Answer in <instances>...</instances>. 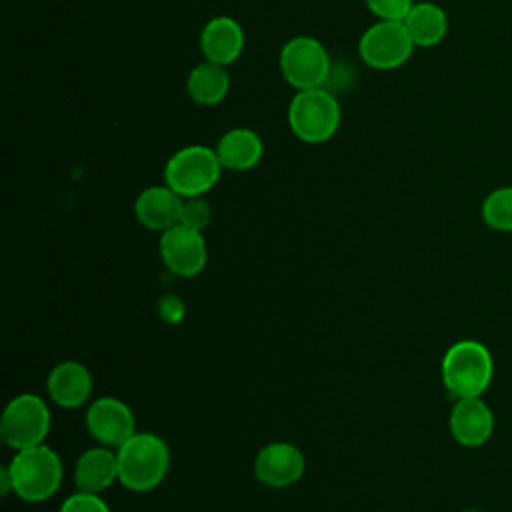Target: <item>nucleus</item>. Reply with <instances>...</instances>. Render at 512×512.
<instances>
[{
  "instance_id": "9b49d317",
  "label": "nucleus",
  "mask_w": 512,
  "mask_h": 512,
  "mask_svg": "<svg viewBox=\"0 0 512 512\" xmlns=\"http://www.w3.org/2000/svg\"><path fill=\"white\" fill-rule=\"evenodd\" d=\"M304 470L306 458L292 442H270L254 460V476L268 488H288L302 478Z\"/></svg>"
},
{
  "instance_id": "ddd939ff",
  "label": "nucleus",
  "mask_w": 512,
  "mask_h": 512,
  "mask_svg": "<svg viewBox=\"0 0 512 512\" xmlns=\"http://www.w3.org/2000/svg\"><path fill=\"white\" fill-rule=\"evenodd\" d=\"M182 202L184 198L176 194L168 184L148 186L138 194L134 202V214L144 228L162 234L180 224Z\"/></svg>"
},
{
  "instance_id": "39448f33",
  "label": "nucleus",
  "mask_w": 512,
  "mask_h": 512,
  "mask_svg": "<svg viewBox=\"0 0 512 512\" xmlns=\"http://www.w3.org/2000/svg\"><path fill=\"white\" fill-rule=\"evenodd\" d=\"M222 172L216 150L190 144L176 150L164 166V182L182 198L204 196L214 188Z\"/></svg>"
},
{
  "instance_id": "4468645a",
  "label": "nucleus",
  "mask_w": 512,
  "mask_h": 512,
  "mask_svg": "<svg viewBox=\"0 0 512 512\" xmlns=\"http://www.w3.org/2000/svg\"><path fill=\"white\" fill-rule=\"evenodd\" d=\"M46 390L56 406L68 410L80 408L92 394V374L76 360H62L50 370Z\"/></svg>"
},
{
  "instance_id": "5701e85b",
  "label": "nucleus",
  "mask_w": 512,
  "mask_h": 512,
  "mask_svg": "<svg viewBox=\"0 0 512 512\" xmlns=\"http://www.w3.org/2000/svg\"><path fill=\"white\" fill-rule=\"evenodd\" d=\"M58 512H110V508L100 498V494L78 490L64 500Z\"/></svg>"
},
{
  "instance_id": "7ed1b4c3",
  "label": "nucleus",
  "mask_w": 512,
  "mask_h": 512,
  "mask_svg": "<svg viewBox=\"0 0 512 512\" xmlns=\"http://www.w3.org/2000/svg\"><path fill=\"white\" fill-rule=\"evenodd\" d=\"M442 382L456 398L482 396L488 388L494 362L488 348L476 340H460L452 344L442 358Z\"/></svg>"
},
{
  "instance_id": "423d86ee",
  "label": "nucleus",
  "mask_w": 512,
  "mask_h": 512,
  "mask_svg": "<svg viewBox=\"0 0 512 512\" xmlns=\"http://www.w3.org/2000/svg\"><path fill=\"white\" fill-rule=\"evenodd\" d=\"M48 430L50 408L40 396L24 392L6 404L0 422V436L6 446L24 450L44 444Z\"/></svg>"
},
{
  "instance_id": "20e7f679",
  "label": "nucleus",
  "mask_w": 512,
  "mask_h": 512,
  "mask_svg": "<svg viewBox=\"0 0 512 512\" xmlns=\"http://www.w3.org/2000/svg\"><path fill=\"white\" fill-rule=\"evenodd\" d=\"M288 124L306 144L328 142L340 126V104L324 86L298 90L288 106Z\"/></svg>"
},
{
  "instance_id": "f03ea898",
  "label": "nucleus",
  "mask_w": 512,
  "mask_h": 512,
  "mask_svg": "<svg viewBox=\"0 0 512 512\" xmlns=\"http://www.w3.org/2000/svg\"><path fill=\"white\" fill-rule=\"evenodd\" d=\"M6 468L12 478L14 494L32 504L52 498L62 482L60 456L46 444L16 450Z\"/></svg>"
},
{
  "instance_id": "f3484780",
  "label": "nucleus",
  "mask_w": 512,
  "mask_h": 512,
  "mask_svg": "<svg viewBox=\"0 0 512 512\" xmlns=\"http://www.w3.org/2000/svg\"><path fill=\"white\" fill-rule=\"evenodd\" d=\"M222 168L244 172L254 168L264 154V144L260 136L250 128H230L218 140L214 148Z\"/></svg>"
},
{
  "instance_id": "6e6552de",
  "label": "nucleus",
  "mask_w": 512,
  "mask_h": 512,
  "mask_svg": "<svg viewBox=\"0 0 512 512\" xmlns=\"http://www.w3.org/2000/svg\"><path fill=\"white\" fill-rule=\"evenodd\" d=\"M414 42L404 26L396 20H378L358 42V52L364 64L376 70H394L406 64L414 52Z\"/></svg>"
},
{
  "instance_id": "412c9836",
  "label": "nucleus",
  "mask_w": 512,
  "mask_h": 512,
  "mask_svg": "<svg viewBox=\"0 0 512 512\" xmlns=\"http://www.w3.org/2000/svg\"><path fill=\"white\" fill-rule=\"evenodd\" d=\"M210 220H212V208H210V204L202 196L184 198L180 224L202 232L210 224Z\"/></svg>"
},
{
  "instance_id": "f8f14e48",
  "label": "nucleus",
  "mask_w": 512,
  "mask_h": 512,
  "mask_svg": "<svg viewBox=\"0 0 512 512\" xmlns=\"http://www.w3.org/2000/svg\"><path fill=\"white\" fill-rule=\"evenodd\" d=\"M452 438L468 448L482 446L494 430V416L480 396L458 398L448 420Z\"/></svg>"
},
{
  "instance_id": "6ab92c4d",
  "label": "nucleus",
  "mask_w": 512,
  "mask_h": 512,
  "mask_svg": "<svg viewBox=\"0 0 512 512\" xmlns=\"http://www.w3.org/2000/svg\"><path fill=\"white\" fill-rule=\"evenodd\" d=\"M230 88V74L226 66L214 62H202L194 66L186 80L188 96L200 106H214L222 102Z\"/></svg>"
},
{
  "instance_id": "1a4fd4ad",
  "label": "nucleus",
  "mask_w": 512,
  "mask_h": 512,
  "mask_svg": "<svg viewBox=\"0 0 512 512\" xmlns=\"http://www.w3.org/2000/svg\"><path fill=\"white\" fill-rule=\"evenodd\" d=\"M160 258L164 266L180 278L198 276L208 260V248L202 232L176 224L160 234Z\"/></svg>"
},
{
  "instance_id": "0eeeda50",
  "label": "nucleus",
  "mask_w": 512,
  "mask_h": 512,
  "mask_svg": "<svg viewBox=\"0 0 512 512\" xmlns=\"http://www.w3.org/2000/svg\"><path fill=\"white\" fill-rule=\"evenodd\" d=\"M280 72L296 90L322 88L330 74V58L320 40L296 36L280 50Z\"/></svg>"
},
{
  "instance_id": "dca6fc26",
  "label": "nucleus",
  "mask_w": 512,
  "mask_h": 512,
  "mask_svg": "<svg viewBox=\"0 0 512 512\" xmlns=\"http://www.w3.org/2000/svg\"><path fill=\"white\" fill-rule=\"evenodd\" d=\"M118 480V454L108 446H94L82 452L74 464V484L78 490L100 494Z\"/></svg>"
},
{
  "instance_id": "9d476101",
  "label": "nucleus",
  "mask_w": 512,
  "mask_h": 512,
  "mask_svg": "<svg viewBox=\"0 0 512 512\" xmlns=\"http://www.w3.org/2000/svg\"><path fill=\"white\" fill-rule=\"evenodd\" d=\"M86 428L102 446L118 450L136 434V420L126 402L112 396H102L88 406Z\"/></svg>"
},
{
  "instance_id": "aec40b11",
  "label": "nucleus",
  "mask_w": 512,
  "mask_h": 512,
  "mask_svg": "<svg viewBox=\"0 0 512 512\" xmlns=\"http://www.w3.org/2000/svg\"><path fill=\"white\" fill-rule=\"evenodd\" d=\"M484 222L500 232H512V186L492 190L482 202Z\"/></svg>"
},
{
  "instance_id": "4be33fe9",
  "label": "nucleus",
  "mask_w": 512,
  "mask_h": 512,
  "mask_svg": "<svg viewBox=\"0 0 512 512\" xmlns=\"http://www.w3.org/2000/svg\"><path fill=\"white\" fill-rule=\"evenodd\" d=\"M368 10L378 16V20L402 22L414 6V0H364Z\"/></svg>"
},
{
  "instance_id": "f257e3e1",
  "label": "nucleus",
  "mask_w": 512,
  "mask_h": 512,
  "mask_svg": "<svg viewBox=\"0 0 512 512\" xmlns=\"http://www.w3.org/2000/svg\"><path fill=\"white\" fill-rule=\"evenodd\" d=\"M118 482L132 492L154 490L168 474V444L152 432H136L118 450Z\"/></svg>"
},
{
  "instance_id": "a211bd4d",
  "label": "nucleus",
  "mask_w": 512,
  "mask_h": 512,
  "mask_svg": "<svg viewBox=\"0 0 512 512\" xmlns=\"http://www.w3.org/2000/svg\"><path fill=\"white\" fill-rule=\"evenodd\" d=\"M414 46L432 48L444 40L448 32V16L434 2H414L408 16L402 20Z\"/></svg>"
},
{
  "instance_id": "393cba45",
  "label": "nucleus",
  "mask_w": 512,
  "mask_h": 512,
  "mask_svg": "<svg viewBox=\"0 0 512 512\" xmlns=\"http://www.w3.org/2000/svg\"><path fill=\"white\" fill-rule=\"evenodd\" d=\"M462 512H480V510H476V508H466V510H462Z\"/></svg>"
},
{
  "instance_id": "2eb2a0df",
  "label": "nucleus",
  "mask_w": 512,
  "mask_h": 512,
  "mask_svg": "<svg viewBox=\"0 0 512 512\" xmlns=\"http://www.w3.org/2000/svg\"><path fill=\"white\" fill-rule=\"evenodd\" d=\"M200 50L208 62L228 66L244 50V30L230 16H214L200 32Z\"/></svg>"
},
{
  "instance_id": "b1692460",
  "label": "nucleus",
  "mask_w": 512,
  "mask_h": 512,
  "mask_svg": "<svg viewBox=\"0 0 512 512\" xmlns=\"http://www.w3.org/2000/svg\"><path fill=\"white\" fill-rule=\"evenodd\" d=\"M184 314H186V306H184V302L178 296L164 294L158 300V316L166 324H180L184 320Z\"/></svg>"
}]
</instances>
